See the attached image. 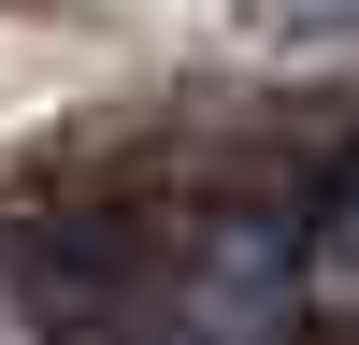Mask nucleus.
<instances>
[{"label":"nucleus","instance_id":"obj_1","mask_svg":"<svg viewBox=\"0 0 359 345\" xmlns=\"http://www.w3.org/2000/svg\"><path fill=\"white\" fill-rule=\"evenodd\" d=\"M302 288L316 302H359V158L316 187V216H302Z\"/></svg>","mask_w":359,"mask_h":345},{"label":"nucleus","instance_id":"obj_2","mask_svg":"<svg viewBox=\"0 0 359 345\" xmlns=\"http://www.w3.org/2000/svg\"><path fill=\"white\" fill-rule=\"evenodd\" d=\"M273 29H359V0H259Z\"/></svg>","mask_w":359,"mask_h":345}]
</instances>
